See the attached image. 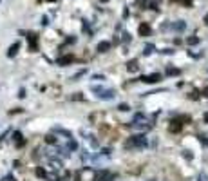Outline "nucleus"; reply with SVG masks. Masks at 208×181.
<instances>
[{
  "mask_svg": "<svg viewBox=\"0 0 208 181\" xmlns=\"http://www.w3.org/2000/svg\"><path fill=\"white\" fill-rule=\"evenodd\" d=\"M143 143H145V138H143V136H134L132 140H129V143H127V145H129V147H132V145H143Z\"/></svg>",
  "mask_w": 208,
  "mask_h": 181,
  "instance_id": "nucleus-1",
  "label": "nucleus"
},
{
  "mask_svg": "<svg viewBox=\"0 0 208 181\" xmlns=\"http://www.w3.org/2000/svg\"><path fill=\"white\" fill-rule=\"evenodd\" d=\"M16 49H18V44H14V45H13V49H9V53H7V54H9V56H14Z\"/></svg>",
  "mask_w": 208,
  "mask_h": 181,
  "instance_id": "nucleus-2",
  "label": "nucleus"
},
{
  "mask_svg": "<svg viewBox=\"0 0 208 181\" xmlns=\"http://www.w3.org/2000/svg\"><path fill=\"white\" fill-rule=\"evenodd\" d=\"M107 47H109V44H101L98 49H100V53H105V49H107Z\"/></svg>",
  "mask_w": 208,
  "mask_h": 181,
  "instance_id": "nucleus-3",
  "label": "nucleus"
}]
</instances>
